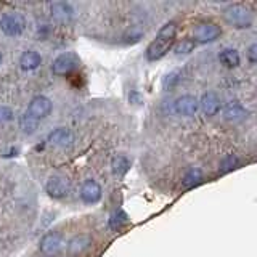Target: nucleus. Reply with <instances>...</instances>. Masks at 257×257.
Returning a JSON list of instances; mask_svg holds the SVG:
<instances>
[{"mask_svg":"<svg viewBox=\"0 0 257 257\" xmlns=\"http://www.w3.org/2000/svg\"><path fill=\"white\" fill-rule=\"evenodd\" d=\"M177 37V23L169 21L163 28L158 31L156 37L147 48V60L148 61H158L171 50V47L175 42Z\"/></svg>","mask_w":257,"mask_h":257,"instance_id":"nucleus-1","label":"nucleus"},{"mask_svg":"<svg viewBox=\"0 0 257 257\" xmlns=\"http://www.w3.org/2000/svg\"><path fill=\"white\" fill-rule=\"evenodd\" d=\"M223 18L230 26L236 29H246L252 26L254 15L243 4H231L223 10Z\"/></svg>","mask_w":257,"mask_h":257,"instance_id":"nucleus-2","label":"nucleus"},{"mask_svg":"<svg viewBox=\"0 0 257 257\" xmlns=\"http://www.w3.org/2000/svg\"><path fill=\"white\" fill-rule=\"evenodd\" d=\"M26 29V20L18 12H8L0 18V31L8 37H18Z\"/></svg>","mask_w":257,"mask_h":257,"instance_id":"nucleus-3","label":"nucleus"},{"mask_svg":"<svg viewBox=\"0 0 257 257\" xmlns=\"http://www.w3.org/2000/svg\"><path fill=\"white\" fill-rule=\"evenodd\" d=\"M222 34L220 26H217L215 23H199L193 29V40L195 42H201V44H207V42H214L215 39H219Z\"/></svg>","mask_w":257,"mask_h":257,"instance_id":"nucleus-4","label":"nucleus"},{"mask_svg":"<svg viewBox=\"0 0 257 257\" xmlns=\"http://www.w3.org/2000/svg\"><path fill=\"white\" fill-rule=\"evenodd\" d=\"M79 66V58L71 52L61 53L55 58L52 64V71L55 76H68L72 71H76Z\"/></svg>","mask_w":257,"mask_h":257,"instance_id":"nucleus-5","label":"nucleus"},{"mask_svg":"<svg viewBox=\"0 0 257 257\" xmlns=\"http://www.w3.org/2000/svg\"><path fill=\"white\" fill-rule=\"evenodd\" d=\"M52 106L53 104H52L50 98H47V96H44V95H39V96H34V98L31 100L29 106L26 109V114L31 116L32 119L40 120V119H44L50 114Z\"/></svg>","mask_w":257,"mask_h":257,"instance_id":"nucleus-6","label":"nucleus"},{"mask_svg":"<svg viewBox=\"0 0 257 257\" xmlns=\"http://www.w3.org/2000/svg\"><path fill=\"white\" fill-rule=\"evenodd\" d=\"M63 246H64V238L58 231L47 233L39 243V249L44 255H56L63 249Z\"/></svg>","mask_w":257,"mask_h":257,"instance_id":"nucleus-7","label":"nucleus"},{"mask_svg":"<svg viewBox=\"0 0 257 257\" xmlns=\"http://www.w3.org/2000/svg\"><path fill=\"white\" fill-rule=\"evenodd\" d=\"M198 109H199V101L193 95H183L180 98H177L174 103V111L183 117L195 116Z\"/></svg>","mask_w":257,"mask_h":257,"instance_id":"nucleus-8","label":"nucleus"},{"mask_svg":"<svg viewBox=\"0 0 257 257\" xmlns=\"http://www.w3.org/2000/svg\"><path fill=\"white\" fill-rule=\"evenodd\" d=\"M45 190L48 193V196L60 199L63 196H66V193L69 191V182L64 179L63 175H52L50 179L47 180Z\"/></svg>","mask_w":257,"mask_h":257,"instance_id":"nucleus-9","label":"nucleus"},{"mask_svg":"<svg viewBox=\"0 0 257 257\" xmlns=\"http://www.w3.org/2000/svg\"><path fill=\"white\" fill-rule=\"evenodd\" d=\"M48 143L52 145V147H56V148H68L72 145L74 142V134H72L69 128H64V127H58L55 128L53 132L48 134Z\"/></svg>","mask_w":257,"mask_h":257,"instance_id":"nucleus-10","label":"nucleus"},{"mask_svg":"<svg viewBox=\"0 0 257 257\" xmlns=\"http://www.w3.org/2000/svg\"><path fill=\"white\" fill-rule=\"evenodd\" d=\"M223 117H225V120H228V122H231V124H238V122H243V120L247 117V111L239 101L233 100V101L225 104Z\"/></svg>","mask_w":257,"mask_h":257,"instance_id":"nucleus-11","label":"nucleus"},{"mask_svg":"<svg viewBox=\"0 0 257 257\" xmlns=\"http://www.w3.org/2000/svg\"><path fill=\"white\" fill-rule=\"evenodd\" d=\"M101 187L100 183H96L95 180H87L82 187H80V199L85 204H96L101 199Z\"/></svg>","mask_w":257,"mask_h":257,"instance_id":"nucleus-12","label":"nucleus"},{"mask_svg":"<svg viewBox=\"0 0 257 257\" xmlns=\"http://www.w3.org/2000/svg\"><path fill=\"white\" fill-rule=\"evenodd\" d=\"M50 13H52V18L56 23H69L74 16V10L68 2H53L50 5Z\"/></svg>","mask_w":257,"mask_h":257,"instance_id":"nucleus-13","label":"nucleus"},{"mask_svg":"<svg viewBox=\"0 0 257 257\" xmlns=\"http://www.w3.org/2000/svg\"><path fill=\"white\" fill-rule=\"evenodd\" d=\"M199 108L207 117L217 116V112L220 111V98L214 92H207L203 95V98L199 101Z\"/></svg>","mask_w":257,"mask_h":257,"instance_id":"nucleus-14","label":"nucleus"},{"mask_svg":"<svg viewBox=\"0 0 257 257\" xmlns=\"http://www.w3.org/2000/svg\"><path fill=\"white\" fill-rule=\"evenodd\" d=\"M40 63H42V56L39 55V52L36 50H28L21 55L20 58V66L23 71H34L40 66Z\"/></svg>","mask_w":257,"mask_h":257,"instance_id":"nucleus-15","label":"nucleus"},{"mask_svg":"<svg viewBox=\"0 0 257 257\" xmlns=\"http://www.w3.org/2000/svg\"><path fill=\"white\" fill-rule=\"evenodd\" d=\"M90 246V238L85 236V235H79L76 238H72L68 244V252L71 255H77V254H82L85 249Z\"/></svg>","mask_w":257,"mask_h":257,"instance_id":"nucleus-16","label":"nucleus"},{"mask_svg":"<svg viewBox=\"0 0 257 257\" xmlns=\"http://www.w3.org/2000/svg\"><path fill=\"white\" fill-rule=\"evenodd\" d=\"M128 167H131V161H128V158L124 155H117L111 163V171L116 177H119V179L127 174Z\"/></svg>","mask_w":257,"mask_h":257,"instance_id":"nucleus-17","label":"nucleus"},{"mask_svg":"<svg viewBox=\"0 0 257 257\" xmlns=\"http://www.w3.org/2000/svg\"><path fill=\"white\" fill-rule=\"evenodd\" d=\"M201 180H203V172H201V169L191 167V169H188L187 174H185L183 179H182L183 188H193V187H196V185L201 183Z\"/></svg>","mask_w":257,"mask_h":257,"instance_id":"nucleus-18","label":"nucleus"},{"mask_svg":"<svg viewBox=\"0 0 257 257\" xmlns=\"http://www.w3.org/2000/svg\"><path fill=\"white\" fill-rule=\"evenodd\" d=\"M219 58H220L222 64H225L227 68H236L241 63L239 53L235 50V48H225V50L220 52Z\"/></svg>","mask_w":257,"mask_h":257,"instance_id":"nucleus-19","label":"nucleus"},{"mask_svg":"<svg viewBox=\"0 0 257 257\" xmlns=\"http://www.w3.org/2000/svg\"><path fill=\"white\" fill-rule=\"evenodd\" d=\"M127 222H128V215L124 211H120V209H119V211L112 212V215H111V219H109V228L112 231H119Z\"/></svg>","mask_w":257,"mask_h":257,"instance_id":"nucleus-20","label":"nucleus"},{"mask_svg":"<svg viewBox=\"0 0 257 257\" xmlns=\"http://www.w3.org/2000/svg\"><path fill=\"white\" fill-rule=\"evenodd\" d=\"M196 47V42L193 39H182L180 42H177V45L174 47L175 55H188L193 52V48Z\"/></svg>","mask_w":257,"mask_h":257,"instance_id":"nucleus-21","label":"nucleus"},{"mask_svg":"<svg viewBox=\"0 0 257 257\" xmlns=\"http://www.w3.org/2000/svg\"><path fill=\"white\" fill-rule=\"evenodd\" d=\"M20 124H21V131L24 132V134H32L37 128V125H39V120H36V119H32L31 116H28L26 112L21 116V119H20Z\"/></svg>","mask_w":257,"mask_h":257,"instance_id":"nucleus-22","label":"nucleus"},{"mask_svg":"<svg viewBox=\"0 0 257 257\" xmlns=\"http://www.w3.org/2000/svg\"><path fill=\"white\" fill-rule=\"evenodd\" d=\"M179 80H180V72L179 71H172L164 77L163 87L166 88V90H171V88H174L177 84H179Z\"/></svg>","mask_w":257,"mask_h":257,"instance_id":"nucleus-23","label":"nucleus"},{"mask_svg":"<svg viewBox=\"0 0 257 257\" xmlns=\"http://www.w3.org/2000/svg\"><path fill=\"white\" fill-rule=\"evenodd\" d=\"M238 158L236 156H233V155H228V156H225L223 158V161L220 163V172H228V171H231V169H235L236 166H238Z\"/></svg>","mask_w":257,"mask_h":257,"instance_id":"nucleus-24","label":"nucleus"},{"mask_svg":"<svg viewBox=\"0 0 257 257\" xmlns=\"http://www.w3.org/2000/svg\"><path fill=\"white\" fill-rule=\"evenodd\" d=\"M13 119V111L8 106H0V124L10 122Z\"/></svg>","mask_w":257,"mask_h":257,"instance_id":"nucleus-25","label":"nucleus"},{"mask_svg":"<svg viewBox=\"0 0 257 257\" xmlns=\"http://www.w3.org/2000/svg\"><path fill=\"white\" fill-rule=\"evenodd\" d=\"M247 60H249V63L257 64V44H252L247 48Z\"/></svg>","mask_w":257,"mask_h":257,"instance_id":"nucleus-26","label":"nucleus"},{"mask_svg":"<svg viewBox=\"0 0 257 257\" xmlns=\"http://www.w3.org/2000/svg\"><path fill=\"white\" fill-rule=\"evenodd\" d=\"M0 63H2V53H0Z\"/></svg>","mask_w":257,"mask_h":257,"instance_id":"nucleus-27","label":"nucleus"}]
</instances>
